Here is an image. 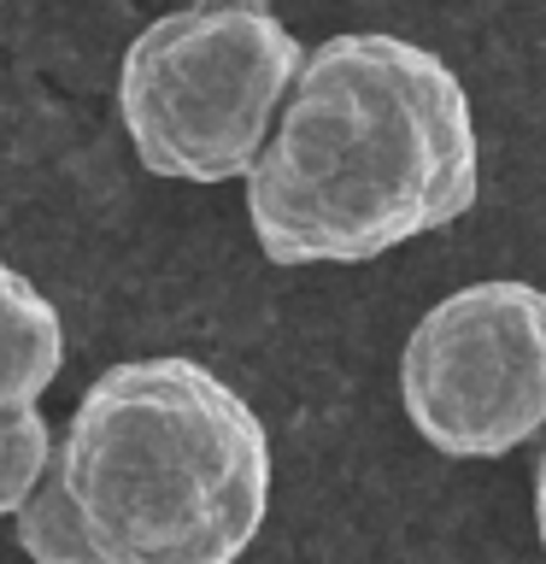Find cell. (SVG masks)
Returning <instances> with one entry per match:
<instances>
[{"mask_svg":"<svg viewBox=\"0 0 546 564\" xmlns=\"http://www.w3.org/2000/svg\"><path fill=\"white\" fill-rule=\"evenodd\" d=\"M247 224L271 264H364L476 206L482 141L458 70L382 30L306 47L253 159Z\"/></svg>","mask_w":546,"mask_h":564,"instance_id":"cell-1","label":"cell"},{"mask_svg":"<svg viewBox=\"0 0 546 564\" xmlns=\"http://www.w3.org/2000/svg\"><path fill=\"white\" fill-rule=\"evenodd\" d=\"M59 470L100 564H241L271 511V435L183 352L106 365L59 430Z\"/></svg>","mask_w":546,"mask_h":564,"instance_id":"cell-2","label":"cell"},{"mask_svg":"<svg viewBox=\"0 0 546 564\" xmlns=\"http://www.w3.org/2000/svg\"><path fill=\"white\" fill-rule=\"evenodd\" d=\"M299 35L271 7L200 0L123 47L118 118L135 159L171 183H241L299 77Z\"/></svg>","mask_w":546,"mask_h":564,"instance_id":"cell-3","label":"cell"},{"mask_svg":"<svg viewBox=\"0 0 546 564\" xmlns=\"http://www.w3.org/2000/svg\"><path fill=\"white\" fill-rule=\"evenodd\" d=\"M405 423L447 458H505L546 423V289L465 282L412 324L400 352Z\"/></svg>","mask_w":546,"mask_h":564,"instance_id":"cell-4","label":"cell"},{"mask_svg":"<svg viewBox=\"0 0 546 564\" xmlns=\"http://www.w3.org/2000/svg\"><path fill=\"white\" fill-rule=\"evenodd\" d=\"M65 370V324L59 306L30 276H0V412L42 405Z\"/></svg>","mask_w":546,"mask_h":564,"instance_id":"cell-5","label":"cell"},{"mask_svg":"<svg viewBox=\"0 0 546 564\" xmlns=\"http://www.w3.org/2000/svg\"><path fill=\"white\" fill-rule=\"evenodd\" d=\"M12 529H18V546H24L30 564H100L95 541H88V529H83V511L70 500L59 458H53V470L42 476V488L12 511Z\"/></svg>","mask_w":546,"mask_h":564,"instance_id":"cell-6","label":"cell"},{"mask_svg":"<svg viewBox=\"0 0 546 564\" xmlns=\"http://www.w3.org/2000/svg\"><path fill=\"white\" fill-rule=\"evenodd\" d=\"M53 458H59V435H53L42 405L0 412V518H12V511L42 488Z\"/></svg>","mask_w":546,"mask_h":564,"instance_id":"cell-7","label":"cell"},{"mask_svg":"<svg viewBox=\"0 0 546 564\" xmlns=\"http://www.w3.org/2000/svg\"><path fill=\"white\" fill-rule=\"evenodd\" d=\"M535 535H540V553H546V453H540V470H535Z\"/></svg>","mask_w":546,"mask_h":564,"instance_id":"cell-8","label":"cell"},{"mask_svg":"<svg viewBox=\"0 0 546 564\" xmlns=\"http://www.w3.org/2000/svg\"><path fill=\"white\" fill-rule=\"evenodd\" d=\"M7 271H12V264H7V259H0V276H7Z\"/></svg>","mask_w":546,"mask_h":564,"instance_id":"cell-9","label":"cell"},{"mask_svg":"<svg viewBox=\"0 0 546 564\" xmlns=\"http://www.w3.org/2000/svg\"><path fill=\"white\" fill-rule=\"evenodd\" d=\"M247 7H264V0H247Z\"/></svg>","mask_w":546,"mask_h":564,"instance_id":"cell-10","label":"cell"}]
</instances>
